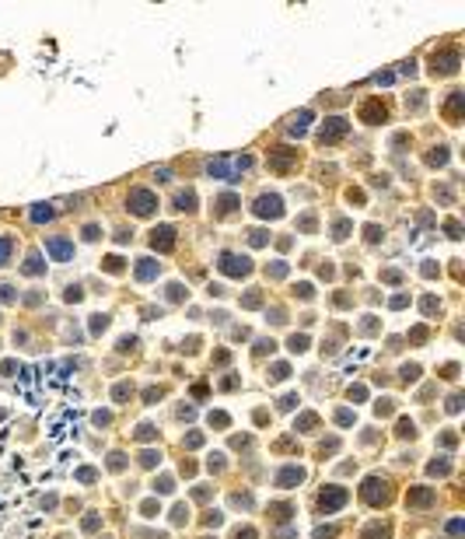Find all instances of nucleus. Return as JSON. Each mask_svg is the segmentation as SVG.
Instances as JSON below:
<instances>
[{
  "label": "nucleus",
  "mask_w": 465,
  "mask_h": 539,
  "mask_svg": "<svg viewBox=\"0 0 465 539\" xmlns=\"http://www.w3.org/2000/svg\"><path fill=\"white\" fill-rule=\"evenodd\" d=\"M154 277H158V259H140V263H137V280L147 284V280H154Z\"/></svg>",
  "instance_id": "15"
},
{
  "label": "nucleus",
  "mask_w": 465,
  "mask_h": 539,
  "mask_svg": "<svg viewBox=\"0 0 465 539\" xmlns=\"http://www.w3.org/2000/svg\"><path fill=\"white\" fill-rule=\"evenodd\" d=\"M105 270H108V273H119V270H123V259H119V256H108V259H105Z\"/></svg>",
  "instance_id": "32"
},
{
  "label": "nucleus",
  "mask_w": 465,
  "mask_h": 539,
  "mask_svg": "<svg viewBox=\"0 0 465 539\" xmlns=\"http://www.w3.org/2000/svg\"><path fill=\"white\" fill-rule=\"evenodd\" d=\"M437 308H441V305H437V298H434V294H427V298H423V312H427V315H434Z\"/></svg>",
  "instance_id": "33"
},
{
  "label": "nucleus",
  "mask_w": 465,
  "mask_h": 539,
  "mask_svg": "<svg viewBox=\"0 0 465 539\" xmlns=\"http://www.w3.org/2000/svg\"><path fill=\"white\" fill-rule=\"evenodd\" d=\"M389 494H392V490H389V483H385L381 476H367V480L360 483V497L367 500V504H371V508H378V504H385V500H389Z\"/></svg>",
  "instance_id": "4"
},
{
  "label": "nucleus",
  "mask_w": 465,
  "mask_h": 539,
  "mask_svg": "<svg viewBox=\"0 0 465 539\" xmlns=\"http://www.w3.org/2000/svg\"><path fill=\"white\" fill-rule=\"evenodd\" d=\"M217 266L224 270L227 277H249L252 273V259L249 256H238V252H220Z\"/></svg>",
  "instance_id": "5"
},
{
  "label": "nucleus",
  "mask_w": 465,
  "mask_h": 539,
  "mask_svg": "<svg viewBox=\"0 0 465 539\" xmlns=\"http://www.w3.org/2000/svg\"><path fill=\"white\" fill-rule=\"evenodd\" d=\"M287 273V263H273L269 266V277H284Z\"/></svg>",
  "instance_id": "48"
},
{
  "label": "nucleus",
  "mask_w": 465,
  "mask_h": 539,
  "mask_svg": "<svg viewBox=\"0 0 465 539\" xmlns=\"http://www.w3.org/2000/svg\"><path fill=\"white\" fill-rule=\"evenodd\" d=\"M462 529H465V522H462V518H455V522H448V532H451V536H462Z\"/></svg>",
  "instance_id": "49"
},
{
  "label": "nucleus",
  "mask_w": 465,
  "mask_h": 539,
  "mask_svg": "<svg viewBox=\"0 0 465 539\" xmlns=\"http://www.w3.org/2000/svg\"><path fill=\"white\" fill-rule=\"evenodd\" d=\"M350 420H354V413H350V410H339V413H336V424H343V427H346Z\"/></svg>",
  "instance_id": "51"
},
{
  "label": "nucleus",
  "mask_w": 465,
  "mask_h": 539,
  "mask_svg": "<svg viewBox=\"0 0 465 539\" xmlns=\"http://www.w3.org/2000/svg\"><path fill=\"white\" fill-rule=\"evenodd\" d=\"M172 518H175V522H185V518H189V508H185V504H179V508H175V515H172Z\"/></svg>",
  "instance_id": "53"
},
{
  "label": "nucleus",
  "mask_w": 465,
  "mask_h": 539,
  "mask_svg": "<svg viewBox=\"0 0 465 539\" xmlns=\"http://www.w3.org/2000/svg\"><path fill=\"white\" fill-rule=\"evenodd\" d=\"M158 462H161V455H158V452H154V448H147V452H140V466H147V469H150V466H158Z\"/></svg>",
  "instance_id": "26"
},
{
  "label": "nucleus",
  "mask_w": 465,
  "mask_h": 539,
  "mask_svg": "<svg viewBox=\"0 0 465 539\" xmlns=\"http://www.w3.org/2000/svg\"><path fill=\"white\" fill-rule=\"evenodd\" d=\"M458 49H441V53H434L430 56V70L434 74H455L458 70Z\"/></svg>",
  "instance_id": "8"
},
{
  "label": "nucleus",
  "mask_w": 465,
  "mask_h": 539,
  "mask_svg": "<svg viewBox=\"0 0 465 539\" xmlns=\"http://www.w3.org/2000/svg\"><path fill=\"white\" fill-rule=\"evenodd\" d=\"M315 424H319L315 413H301V417L294 420V431H315Z\"/></svg>",
  "instance_id": "19"
},
{
  "label": "nucleus",
  "mask_w": 465,
  "mask_h": 539,
  "mask_svg": "<svg viewBox=\"0 0 465 539\" xmlns=\"http://www.w3.org/2000/svg\"><path fill=\"white\" fill-rule=\"evenodd\" d=\"M350 399H354V403H360V399H364V385H357V389H350Z\"/></svg>",
  "instance_id": "58"
},
{
  "label": "nucleus",
  "mask_w": 465,
  "mask_h": 539,
  "mask_svg": "<svg viewBox=\"0 0 465 539\" xmlns=\"http://www.w3.org/2000/svg\"><path fill=\"white\" fill-rule=\"evenodd\" d=\"M346 231H350V221H336V231H332V235H336V238H346Z\"/></svg>",
  "instance_id": "46"
},
{
  "label": "nucleus",
  "mask_w": 465,
  "mask_h": 539,
  "mask_svg": "<svg viewBox=\"0 0 465 539\" xmlns=\"http://www.w3.org/2000/svg\"><path fill=\"white\" fill-rule=\"evenodd\" d=\"M402 378H406V382H416V378H420V368H416V364H406V368H402Z\"/></svg>",
  "instance_id": "40"
},
{
  "label": "nucleus",
  "mask_w": 465,
  "mask_h": 539,
  "mask_svg": "<svg viewBox=\"0 0 465 539\" xmlns=\"http://www.w3.org/2000/svg\"><path fill=\"white\" fill-rule=\"evenodd\" d=\"M235 207H238V196H235V192H224V196L217 200V214H231Z\"/></svg>",
  "instance_id": "21"
},
{
  "label": "nucleus",
  "mask_w": 465,
  "mask_h": 539,
  "mask_svg": "<svg viewBox=\"0 0 465 539\" xmlns=\"http://www.w3.org/2000/svg\"><path fill=\"white\" fill-rule=\"evenodd\" d=\"M297 294L301 298H312V284H297Z\"/></svg>",
  "instance_id": "60"
},
{
  "label": "nucleus",
  "mask_w": 465,
  "mask_h": 539,
  "mask_svg": "<svg viewBox=\"0 0 465 539\" xmlns=\"http://www.w3.org/2000/svg\"><path fill=\"white\" fill-rule=\"evenodd\" d=\"M53 217V207H32V221L35 224H42V221H49Z\"/></svg>",
  "instance_id": "28"
},
{
  "label": "nucleus",
  "mask_w": 465,
  "mask_h": 539,
  "mask_svg": "<svg viewBox=\"0 0 465 539\" xmlns=\"http://www.w3.org/2000/svg\"><path fill=\"white\" fill-rule=\"evenodd\" d=\"M252 168V154L242 158H210L207 161V175L210 179H242V172Z\"/></svg>",
  "instance_id": "1"
},
{
  "label": "nucleus",
  "mask_w": 465,
  "mask_h": 539,
  "mask_svg": "<svg viewBox=\"0 0 465 539\" xmlns=\"http://www.w3.org/2000/svg\"><path fill=\"white\" fill-rule=\"evenodd\" d=\"M133 343H137L133 336H123V340H119V350H133Z\"/></svg>",
  "instance_id": "57"
},
{
  "label": "nucleus",
  "mask_w": 465,
  "mask_h": 539,
  "mask_svg": "<svg viewBox=\"0 0 465 539\" xmlns=\"http://www.w3.org/2000/svg\"><path fill=\"white\" fill-rule=\"evenodd\" d=\"M172 487H175V480H172V476H161L158 483H154V490H161V494H168Z\"/></svg>",
  "instance_id": "38"
},
{
  "label": "nucleus",
  "mask_w": 465,
  "mask_h": 539,
  "mask_svg": "<svg viewBox=\"0 0 465 539\" xmlns=\"http://www.w3.org/2000/svg\"><path fill=\"white\" fill-rule=\"evenodd\" d=\"M200 445H203V434H200V431H192V434L185 438V448H200Z\"/></svg>",
  "instance_id": "42"
},
{
  "label": "nucleus",
  "mask_w": 465,
  "mask_h": 539,
  "mask_svg": "<svg viewBox=\"0 0 465 539\" xmlns=\"http://www.w3.org/2000/svg\"><path fill=\"white\" fill-rule=\"evenodd\" d=\"M280 406H284V410H294V406H297V396H294V392H290V396H284V399H280Z\"/></svg>",
  "instance_id": "52"
},
{
  "label": "nucleus",
  "mask_w": 465,
  "mask_h": 539,
  "mask_svg": "<svg viewBox=\"0 0 465 539\" xmlns=\"http://www.w3.org/2000/svg\"><path fill=\"white\" fill-rule=\"evenodd\" d=\"M46 252H49L53 259H70V256H73V242L53 235V238H46Z\"/></svg>",
  "instance_id": "10"
},
{
  "label": "nucleus",
  "mask_w": 465,
  "mask_h": 539,
  "mask_svg": "<svg viewBox=\"0 0 465 539\" xmlns=\"http://www.w3.org/2000/svg\"><path fill=\"white\" fill-rule=\"evenodd\" d=\"M360 119H364V123H385V105H381L378 98L364 102V105H360Z\"/></svg>",
  "instance_id": "12"
},
{
  "label": "nucleus",
  "mask_w": 465,
  "mask_h": 539,
  "mask_svg": "<svg viewBox=\"0 0 465 539\" xmlns=\"http://www.w3.org/2000/svg\"><path fill=\"white\" fill-rule=\"evenodd\" d=\"M175 207L179 210H196V192L192 189H179L175 192Z\"/></svg>",
  "instance_id": "18"
},
{
  "label": "nucleus",
  "mask_w": 465,
  "mask_h": 539,
  "mask_svg": "<svg viewBox=\"0 0 465 539\" xmlns=\"http://www.w3.org/2000/svg\"><path fill=\"white\" fill-rule=\"evenodd\" d=\"M154 434H158V431H154V424H140V427H137V438H140V441H147V438H154Z\"/></svg>",
  "instance_id": "31"
},
{
  "label": "nucleus",
  "mask_w": 465,
  "mask_h": 539,
  "mask_svg": "<svg viewBox=\"0 0 465 539\" xmlns=\"http://www.w3.org/2000/svg\"><path fill=\"white\" fill-rule=\"evenodd\" d=\"M11 252H14V238H0V266H7V259H11Z\"/></svg>",
  "instance_id": "23"
},
{
  "label": "nucleus",
  "mask_w": 465,
  "mask_h": 539,
  "mask_svg": "<svg viewBox=\"0 0 465 539\" xmlns=\"http://www.w3.org/2000/svg\"><path fill=\"white\" fill-rule=\"evenodd\" d=\"M297 161V151H277V154H269V165H273L277 172H290V165Z\"/></svg>",
  "instance_id": "13"
},
{
  "label": "nucleus",
  "mask_w": 465,
  "mask_h": 539,
  "mask_svg": "<svg viewBox=\"0 0 465 539\" xmlns=\"http://www.w3.org/2000/svg\"><path fill=\"white\" fill-rule=\"evenodd\" d=\"M112 396H115V403H126V396H133V385H130V382H119V385L112 389Z\"/></svg>",
  "instance_id": "24"
},
{
  "label": "nucleus",
  "mask_w": 465,
  "mask_h": 539,
  "mask_svg": "<svg viewBox=\"0 0 465 539\" xmlns=\"http://www.w3.org/2000/svg\"><path fill=\"white\" fill-rule=\"evenodd\" d=\"M448 410L458 413V410H462V396H451V399H448Z\"/></svg>",
  "instance_id": "55"
},
{
  "label": "nucleus",
  "mask_w": 465,
  "mask_h": 539,
  "mask_svg": "<svg viewBox=\"0 0 465 539\" xmlns=\"http://www.w3.org/2000/svg\"><path fill=\"white\" fill-rule=\"evenodd\" d=\"M84 529H88V532L98 529V515H88V518H84Z\"/></svg>",
  "instance_id": "59"
},
{
  "label": "nucleus",
  "mask_w": 465,
  "mask_h": 539,
  "mask_svg": "<svg viewBox=\"0 0 465 539\" xmlns=\"http://www.w3.org/2000/svg\"><path fill=\"white\" fill-rule=\"evenodd\" d=\"M364 539H389V525H371V529H364Z\"/></svg>",
  "instance_id": "25"
},
{
  "label": "nucleus",
  "mask_w": 465,
  "mask_h": 539,
  "mask_svg": "<svg viewBox=\"0 0 465 539\" xmlns=\"http://www.w3.org/2000/svg\"><path fill=\"white\" fill-rule=\"evenodd\" d=\"M143 396H147V403H158V396H161V389H147Z\"/></svg>",
  "instance_id": "61"
},
{
  "label": "nucleus",
  "mask_w": 465,
  "mask_h": 539,
  "mask_svg": "<svg viewBox=\"0 0 465 539\" xmlns=\"http://www.w3.org/2000/svg\"><path fill=\"white\" fill-rule=\"evenodd\" d=\"M126 210L137 214V217H150L154 210H158V196H154L150 189L137 186V189H130V196H126Z\"/></svg>",
  "instance_id": "2"
},
{
  "label": "nucleus",
  "mask_w": 465,
  "mask_h": 539,
  "mask_svg": "<svg viewBox=\"0 0 465 539\" xmlns=\"http://www.w3.org/2000/svg\"><path fill=\"white\" fill-rule=\"evenodd\" d=\"M18 294H14V287L11 284H0V301H14Z\"/></svg>",
  "instance_id": "43"
},
{
  "label": "nucleus",
  "mask_w": 465,
  "mask_h": 539,
  "mask_svg": "<svg viewBox=\"0 0 465 539\" xmlns=\"http://www.w3.org/2000/svg\"><path fill=\"white\" fill-rule=\"evenodd\" d=\"M77 480H81V483H95V480H98V473H95L91 466H84V469H77Z\"/></svg>",
  "instance_id": "30"
},
{
  "label": "nucleus",
  "mask_w": 465,
  "mask_h": 539,
  "mask_svg": "<svg viewBox=\"0 0 465 539\" xmlns=\"http://www.w3.org/2000/svg\"><path fill=\"white\" fill-rule=\"evenodd\" d=\"M84 238H88V242L98 238V224H88V228H84Z\"/></svg>",
  "instance_id": "54"
},
{
  "label": "nucleus",
  "mask_w": 465,
  "mask_h": 539,
  "mask_svg": "<svg viewBox=\"0 0 465 539\" xmlns=\"http://www.w3.org/2000/svg\"><path fill=\"white\" fill-rule=\"evenodd\" d=\"M290 375V368L287 364H273V371H269V382H284Z\"/></svg>",
  "instance_id": "29"
},
{
  "label": "nucleus",
  "mask_w": 465,
  "mask_h": 539,
  "mask_svg": "<svg viewBox=\"0 0 465 539\" xmlns=\"http://www.w3.org/2000/svg\"><path fill=\"white\" fill-rule=\"evenodd\" d=\"M123 466H126L123 452H112V459H108V469H123Z\"/></svg>",
  "instance_id": "37"
},
{
  "label": "nucleus",
  "mask_w": 465,
  "mask_h": 539,
  "mask_svg": "<svg viewBox=\"0 0 465 539\" xmlns=\"http://www.w3.org/2000/svg\"><path fill=\"white\" fill-rule=\"evenodd\" d=\"M235 539H255V529H252V525H245V529H238V532H235Z\"/></svg>",
  "instance_id": "50"
},
{
  "label": "nucleus",
  "mask_w": 465,
  "mask_h": 539,
  "mask_svg": "<svg viewBox=\"0 0 465 539\" xmlns=\"http://www.w3.org/2000/svg\"><path fill=\"white\" fill-rule=\"evenodd\" d=\"M427 473H430V476H448V473H451V462H448V459H434L430 466H427Z\"/></svg>",
  "instance_id": "22"
},
{
  "label": "nucleus",
  "mask_w": 465,
  "mask_h": 539,
  "mask_svg": "<svg viewBox=\"0 0 465 539\" xmlns=\"http://www.w3.org/2000/svg\"><path fill=\"white\" fill-rule=\"evenodd\" d=\"M252 214H259V217H280L284 214V200L277 196V192H262V196L252 203Z\"/></svg>",
  "instance_id": "7"
},
{
  "label": "nucleus",
  "mask_w": 465,
  "mask_h": 539,
  "mask_svg": "<svg viewBox=\"0 0 465 539\" xmlns=\"http://www.w3.org/2000/svg\"><path fill=\"white\" fill-rule=\"evenodd\" d=\"M346 133H350V123L343 119V116H329V119L319 126V140L325 144V147H332V144H339Z\"/></svg>",
  "instance_id": "3"
},
{
  "label": "nucleus",
  "mask_w": 465,
  "mask_h": 539,
  "mask_svg": "<svg viewBox=\"0 0 465 539\" xmlns=\"http://www.w3.org/2000/svg\"><path fill=\"white\" fill-rule=\"evenodd\" d=\"M448 235H451V238H458V235H462V228H458V221H448Z\"/></svg>",
  "instance_id": "56"
},
{
  "label": "nucleus",
  "mask_w": 465,
  "mask_h": 539,
  "mask_svg": "<svg viewBox=\"0 0 465 539\" xmlns=\"http://www.w3.org/2000/svg\"><path fill=\"white\" fill-rule=\"evenodd\" d=\"M21 273H28V277H38V273H46V259L38 256V252H32V256H28V263L21 266Z\"/></svg>",
  "instance_id": "17"
},
{
  "label": "nucleus",
  "mask_w": 465,
  "mask_h": 539,
  "mask_svg": "<svg viewBox=\"0 0 465 539\" xmlns=\"http://www.w3.org/2000/svg\"><path fill=\"white\" fill-rule=\"evenodd\" d=\"M150 245L158 249V252H172V249H175V228H172V224H161V228H154V235H150Z\"/></svg>",
  "instance_id": "9"
},
{
  "label": "nucleus",
  "mask_w": 465,
  "mask_h": 539,
  "mask_svg": "<svg viewBox=\"0 0 465 539\" xmlns=\"http://www.w3.org/2000/svg\"><path fill=\"white\" fill-rule=\"evenodd\" d=\"M105 326H108V315H95L91 319V333H102Z\"/></svg>",
  "instance_id": "39"
},
{
  "label": "nucleus",
  "mask_w": 465,
  "mask_h": 539,
  "mask_svg": "<svg viewBox=\"0 0 465 539\" xmlns=\"http://www.w3.org/2000/svg\"><path fill=\"white\" fill-rule=\"evenodd\" d=\"M108 420H112V417H108V413H102V410H98V413H95V424H98V427H102V424H108Z\"/></svg>",
  "instance_id": "62"
},
{
  "label": "nucleus",
  "mask_w": 465,
  "mask_h": 539,
  "mask_svg": "<svg viewBox=\"0 0 465 539\" xmlns=\"http://www.w3.org/2000/svg\"><path fill=\"white\" fill-rule=\"evenodd\" d=\"M290 350H308V336H290Z\"/></svg>",
  "instance_id": "36"
},
{
  "label": "nucleus",
  "mask_w": 465,
  "mask_h": 539,
  "mask_svg": "<svg viewBox=\"0 0 465 539\" xmlns=\"http://www.w3.org/2000/svg\"><path fill=\"white\" fill-rule=\"evenodd\" d=\"M259 301H262V294H259V291H249V294L242 298V305H245V308H255Z\"/></svg>",
  "instance_id": "35"
},
{
  "label": "nucleus",
  "mask_w": 465,
  "mask_h": 539,
  "mask_svg": "<svg viewBox=\"0 0 465 539\" xmlns=\"http://www.w3.org/2000/svg\"><path fill=\"white\" fill-rule=\"evenodd\" d=\"M406 504H409V508H430V504H434V490H430V487H416V490H409Z\"/></svg>",
  "instance_id": "11"
},
{
  "label": "nucleus",
  "mask_w": 465,
  "mask_h": 539,
  "mask_svg": "<svg viewBox=\"0 0 465 539\" xmlns=\"http://www.w3.org/2000/svg\"><path fill=\"white\" fill-rule=\"evenodd\" d=\"M140 511H143L147 518H154V515H158L161 508H158V504H154V500H143V504H140Z\"/></svg>",
  "instance_id": "41"
},
{
  "label": "nucleus",
  "mask_w": 465,
  "mask_h": 539,
  "mask_svg": "<svg viewBox=\"0 0 465 539\" xmlns=\"http://www.w3.org/2000/svg\"><path fill=\"white\" fill-rule=\"evenodd\" d=\"M364 231H367V242H378V238H381V228H378V224H367Z\"/></svg>",
  "instance_id": "47"
},
{
  "label": "nucleus",
  "mask_w": 465,
  "mask_h": 539,
  "mask_svg": "<svg viewBox=\"0 0 465 539\" xmlns=\"http://www.w3.org/2000/svg\"><path fill=\"white\" fill-rule=\"evenodd\" d=\"M308 119H312V112H308V109H304V112H297L294 119L287 123V133H290V137H301V133L308 130Z\"/></svg>",
  "instance_id": "16"
},
{
  "label": "nucleus",
  "mask_w": 465,
  "mask_h": 539,
  "mask_svg": "<svg viewBox=\"0 0 465 539\" xmlns=\"http://www.w3.org/2000/svg\"><path fill=\"white\" fill-rule=\"evenodd\" d=\"M210 424H217V427H227L231 417H227V413H210Z\"/></svg>",
  "instance_id": "45"
},
{
  "label": "nucleus",
  "mask_w": 465,
  "mask_h": 539,
  "mask_svg": "<svg viewBox=\"0 0 465 539\" xmlns=\"http://www.w3.org/2000/svg\"><path fill=\"white\" fill-rule=\"evenodd\" d=\"M346 497H350V494H346V487L329 483V487L319 494V508H322V511H339V508L346 504Z\"/></svg>",
  "instance_id": "6"
},
{
  "label": "nucleus",
  "mask_w": 465,
  "mask_h": 539,
  "mask_svg": "<svg viewBox=\"0 0 465 539\" xmlns=\"http://www.w3.org/2000/svg\"><path fill=\"white\" fill-rule=\"evenodd\" d=\"M168 298H172V301H182V298H185V287H182V284H168Z\"/></svg>",
  "instance_id": "34"
},
{
  "label": "nucleus",
  "mask_w": 465,
  "mask_h": 539,
  "mask_svg": "<svg viewBox=\"0 0 465 539\" xmlns=\"http://www.w3.org/2000/svg\"><path fill=\"white\" fill-rule=\"evenodd\" d=\"M266 238H269V235H266V231H259V228L249 235V242H252V245H266Z\"/></svg>",
  "instance_id": "44"
},
{
  "label": "nucleus",
  "mask_w": 465,
  "mask_h": 539,
  "mask_svg": "<svg viewBox=\"0 0 465 539\" xmlns=\"http://www.w3.org/2000/svg\"><path fill=\"white\" fill-rule=\"evenodd\" d=\"M458 116H462V91H455V95L448 98V119L458 123Z\"/></svg>",
  "instance_id": "20"
},
{
  "label": "nucleus",
  "mask_w": 465,
  "mask_h": 539,
  "mask_svg": "<svg viewBox=\"0 0 465 539\" xmlns=\"http://www.w3.org/2000/svg\"><path fill=\"white\" fill-rule=\"evenodd\" d=\"M301 480H304V469L301 466H287V469L277 473V487H297Z\"/></svg>",
  "instance_id": "14"
},
{
  "label": "nucleus",
  "mask_w": 465,
  "mask_h": 539,
  "mask_svg": "<svg viewBox=\"0 0 465 539\" xmlns=\"http://www.w3.org/2000/svg\"><path fill=\"white\" fill-rule=\"evenodd\" d=\"M427 165H448V151H444V147L430 151V154H427Z\"/></svg>",
  "instance_id": "27"
}]
</instances>
